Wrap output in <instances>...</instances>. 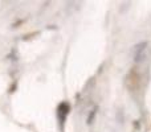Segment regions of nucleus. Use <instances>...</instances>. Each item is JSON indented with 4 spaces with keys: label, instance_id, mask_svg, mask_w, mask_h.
<instances>
[{
    "label": "nucleus",
    "instance_id": "f257e3e1",
    "mask_svg": "<svg viewBox=\"0 0 151 132\" xmlns=\"http://www.w3.org/2000/svg\"><path fill=\"white\" fill-rule=\"evenodd\" d=\"M69 110H70V107H69V104L66 103V102H63V103L58 106L57 116H58V119H60L61 124H64V123H65L66 116H68V114H69Z\"/></svg>",
    "mask_w": 151,
    "mask_h": 132
}]
</instances>
